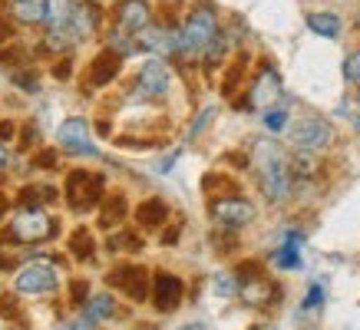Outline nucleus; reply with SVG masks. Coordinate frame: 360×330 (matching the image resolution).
<instances>
[{"instance_id": "obj_49", "label": "nucleus", "mask_w": 360, "mask_h": 330, "mask_svg": "<svg viewBox=\"0 0 360 330\" xmlns=\"http://www.w3.org/2000/svg\"><path fill=\"white\" fill-rule=\"evenodd\" d=\"M357 129H360V116H357Z\"/></svg>"}, {"instance_id": "obj_25", "label": "nucleus", "mask_w": 360, "mask_h": 330, "mask_svg": "<svg viewBox=\"0 0 360 330\" xmlns=\"http://www.w3.org/2000/svg\"><path fill=\"white\" fill-rule=\"evenodd\" d=\"M126 218V198L122 195H110V202L99 211V228H116Z\"/></svg>"}, {"instance_id": "obj_44", "label": "nucleus", "mask_w": 360, "mask_h": 330, "mask_svg": "<svg viewBox=\"0 0 360 330\" xmlns=\"http://www.w3.org/2000/svg\"><path fill=\"white\" fill-rule=\"evenodd\" d=\"M93 324L89 320H79V324H66V327H60V330H89Z\"/></svg>"}, {"instance_id": "obj_1", "label": "nucleus", "mask_w": 360, "mask_h": 330, "mask_svg": "<svg viewBox=\"0 0 360 330\" xmlns=\"http://www.w3.org/2000/svg\"><path fill=\"white\" fill-rule=\"evenodd\" d=\"M251 162L258 169V182H262V192L268 202H284L295 188V178H291V162L284 159V152L274 143H255V155Z\"/></svg>"}, {"instance_id": "obj_41", "label": "nucleus", "mask_w": 360, "mask_h": 330, "mask_svg": "<svg viewBox=\"0 0 360 330\" xmlns=\"http://www.w3.org/2000/svg\"><path fill=\"white\" fill-rule=\"evenodd\" d=\"M175 159H179V152H169V155H165V159H162V162L155 165V172H169V169H172V165H175Z\"/></svg>"}, {"instance_id": "obj_13", "label": "nucleus", "mask_w": 360, "mask_h": 330, "mask_svg": "<svg viewBox=\"0 0 360 330\" xmlns=\"http://www.w3.org/2000/svg\"><path fill=\"white\" fill-rule=\"evenodd\" d=\"M169 79H172V73H169V66L162 60H146L139 77H136V86H139L142 96H162L169 89Z\"/></svg>"}, {"instance_id": "obj_28", "label": "nucleus", "mask_w": 360, "mask_h": 330, "mask_svg": "<svg viewBox=\"0 0 360 330\" xmlns=\"http://www.w3.org/2000/svg\"><path fill=\"white\" fill-rule=\"evenodd\" d=\"M110 248L112 251H139L142 242L136 238V235H129V231H116L110 238Z\"/></svg>"}, {"instance_id": "obj_29", "label": "nucleus", "mask_w": 360, "mask_h": 330, "mask_svg": "<svg viewBox=\"0 0 360 330\" xmlns=\"http://www.w3.org/2000/svg\"><path fill=\"white\" fill-rule=\"evenodd\" d=\"M215 294H221V297L238 294V284H235V275H229V271H221V275H215Z\"/></svg>"}, {"instance_id": "obj_36", "label": "nucleus", "mask_w": 360, "mask_h": 330, "mask_svg": "<svg viewBox=\"0 0 360 330\" xmlns=\"http://www.w3.org/2000/svg\"><path fill=\"white\" fill-rule=\"evenodd\" d=\"M70 301H73V304L89 301V284L86 281H73V284H70Z\"/></svg>"}, {"instance_id": "obj_30", "label": "nucleus", "mask_w": 360, "mask_h": 330, "mask_svg": "<svg viewBox=\"0 0 360 330\" xmlns=\"http://www.w3.org/2000/svg\"><path fill=\"white\" fill-rule=\"evenodd\" d=\"M215 119V110H202L195 116V119H192V129H188V139H198V136H202V132L208 129V122Z\"/></svg>"}, {"instance_id": "obj_6", "label": "nucleus", "mask_w": 360, "mask_h": 330, "mask_svg": "<svg viewBox=\"0 0 360 330\" xmlns=\"http://www.w3.org/2000/svg\"><path fill=\"white\" fill-rule=\"evenodd\" d=\"M330 139H334V129H330V122L324 119H301L295 122V129H291V145L301 149V152H321V149H328Z\"/></svg>"}, {"instance_id": "obj_24", "label": "nucleus", "mask_w": 360, "mask_h": 330, "mask_svg": "<svg viewBox=\"0 0 360 330\" xmlns=\"http://www.w3.org/2000/svg\"><path fill=\"white\" fill-rule=\"evenodd\" d=\"M116 314V301L110 294H96L86 301V320L89 324H99V320H106Z\"/></svg>"}, {"instance_id": "obj_39", "label": "nucleus", "mask_w": 360, "mask_h": 330, "mask_svg": "<svg viewBox=\"0 0 360 330\" xmlns=\"http://www.w3.org/2000/svg\"><path fill=\"white\" fill-rule=\"evenodd\" d=\"M70 70H73V63H70V60H63V63H56V66H53V77L60 79V83H63V79H70Z\"/></svg>"}, {"instance_id": "obj_18", "label": "nucleus", "mask_w": 360, "mask_h": 330, "mask_svg": "<svg viewBox=\"0 0 360 330\" xmlns=\"http://www.w3.org/2000/svg\"><path fill=\"white\" fill-rule=\"evenodd\" d=\"M165 218H169V205H165L162 198H146L139 209H136V221H139V228H146V231L162 228Z\"/></svg>"}, {"instance_id": "obj_17", "label": "nucleus", "mask_w": 360, "mask_h": 330, "mask_svg": "<svg viewBox=\"0 0 360 330\" xmlns=\"http://www.w3.org/2000/svg\"><path fill=\"white\" fill-rule=\"evenodd\" d=\"M301 242H304V235H301V231H288V235H284V244L274 251V264L284 268V271L301 268Z\"/></svg>"}, {"instance_id": "obj_15", "label": "nucleus", "mask_w": 360, "mask_h": 330, "mask_svg": "<svg viewBox=\"0 0 360 330\" xmlns=\"http://www.w3.org/2000/svg\"><path fill=\"white\" fill-rule=\"evenodd\" d=\"M278 96H281V77L274 73V66L264 63L251 83V106H271Z\"/></svg>"}, {"instance_id": "obj_23", "label": "nucleus", "mask_w": 360, "mask_h": 330, "mask_svg": "<svg viewBox=\"0 0 360 330\" xmlns=\"http://www.w3.org/2000/svg\"><path fill=\"white\" fill-rule=\"evenodd\" d=\"M70 251L77 261H93V254H96V242H93V235L89 228H77L70 235Z\"/></svg>"}, {"instance_id": "obj_42", "label": "nucleus", "mask_w": 360, "mask_h": 330, "mask_svg": "<svg viewBox=\"0 0 360 330\" xmlns=\"http://www.w3.org/2000/svg\"><path fill=\"white\" fill-rule=\"evenodd\" d=\"M13 79H17L23 89H37V77H23V73H13Z\"/></svg>"}, {"instance_id": "obj_21", "label": "nucleus", "mask_w": 360, "mask_h": 330, "mask_svg": "<svg viewBox=\"0 0 360 330\" xmlns=\"http://www.w3.org/2000/svg\"><path fill=\"white\" fill-rule=\"evenodd\" d=\"M73 11H77V4L73 0H46V20L53 30H66L70 20H73Z\"/></svg>"}, {"instance_id": "obj_4", "label": "nucleus", "mask_w": 360, "mask_h": 330, "mask_svg": "<svg viewBox=\"0 0 360 330\" xmlns=\"http://www.w3.org/2000/svg\"><path fill=\"white\" fill-rule=\"evenodd\" d=\"M103 188L106 185H103L99 172H73L66 178V202H70V209L89 211L103 202Z\"/></svg>"}, {"instance_id": "obj_34", "label": "nucleus", "mask_w": 360, "mask_h": 330, "mask_svg": "<svg viewBox=\"0 0 360 330\" xmlns=\"http://www.w3.org/2000/svg\"><path fill=\"white\" fill-rule=\"evenodd\" d=\"M202 56H205V66L212 70V66H215L221 56H225V40H221V37H215V40H212V46H208Z\"/></svg>"}, {"instance_id": "obj_38", "label": "nucleus", "mask_w": 360, "mask_h": 330, "mask_svg": "<svg viewBox=\"0 0 360 330\" xmlns=\"http://www.w3.org/2000/svg\"><path fill=\"white\" fill-rule=\"evenodd\" d=\"M33 165H37V169H53V165H56V152H40L37 159H33Z\"/></svg>"}, {"instance_id": "obj_45", "label": "nucleus", "mask_w": 360, "mask_h": 330, "mask_svg": "<svg viewBox=\"0 0 360 330\" xmlns=\"http://www.w3.org/2000/svg\"><path fill=\"white\" fill-rule=\"evenodd\" d=\"M7 162H11V152H7V149L0 145V169H7Z\"/></svg>"}, {"instance_id": "obj_2", "label": "nucleus", "mask_w": 360, "mask_h": 330, "mask_svg": "<svg viewBox=\"0 0 360 330\" xmlns=\"http://www.w3.org/2000/svg\"><path fill=\"white\" fill-rule=\"evenodd\" d=\"M215 37H219V17L212 11V4H198L179 30V50L186 56H202Z\"/></svg>"}, {"instance_id": "obj_14", "label": "nucleus", "mask_w": 360, "mask_h": 330, "mask_svg": "<svg viewBox=\"0 0 360 330\" xmlns=\"http://www.w3.org/2000/svg\"><path fill=\"white\" fill-rule=\"evenodd\" d=\"M120 66H122V56L116 53V50H99L86 70L89 83H93V86H110L112 79L120 77Z\"/></svg>"}, {"instance_id": "obj_11", "label": "nucleus", "mask_w": 360, "mask_h": 330, "mask_svg": "<svg viewBox=\"0 0 360 330\" xmlns=\"http://www.w3.org/2000/svg\"><path fill=\"white\" fill-rule=\"evenodd\" d=\"M238 294H241V301H245L248 308L264 310V308H271L274 301H281V287L262 275V277H251V281H241Z\"/></svg>"}, {"instance_id": "obj_12", "label": "nucleus", "mask_w": 360, "mask_h": 330, "mask_svg": "<svg viewBox=\"0 0 360 330\" xmlns=\"http://www.w3.org/2000/svg\"><path fill=\"white\" fill-rule=\"evenodd\" d=\"M153 11H149V4L146 0H120V7H116V27L122 33H136L139 37L146 27H153Z\"/></svg>"}, {"instance_id": "obj_40", "label": "nucleus", "mask_w": 360, "mask_h": 330, "mask_svg": "<svg viewBox=\"0 0 360 330\" xmlns=\"http://www.w3.org/2000/svg\"><path fill=\"white\" fill-rule=\"evenodd\" d=\"M13 132H17V129H13V122H11V119H4V122H0V143L13 139Z\"/></svg>"}, {"instance_id": "obj_26", "label": "nucleus", "mask_w": 360, "mask_h": 330, "mask_svg": "<svg viewBox=\"0 0 360 330\" xmlns=\"http://www.w3.org/2000/svg\"><path fill=\"white\" fill-rule=\"evenodd\" d=\"M245 66H248V56H238V60L229 66V73H225V79H221V96H235L238 83L245 79Z\"/></svg>"}, {"instance_id": "obj_48", "label": "nucleus", "mask_w": 360, "mask_h": 330, "mask_svg": "<svg viewBox=\"0 0 360 330\" xmlns=\"http://www.w3.org/2000/svg\"><path fill=\"white\" fill-rule=\"evenodd\" d=\"M251 330H278V327H274V324H255Z\"/></svg>"}, {"instance_id": "obj_19", "label": "nucleus", "mask_w": 360, "mask_h": 330, "mask_svg": "<svg viewBox=\"0 0 360 330\" xmlns=\"http://www.w3.org/2000/svg\"><path fill=\"white\" fill-rule=\"evenodd\" d=\"M136 40L139 50H179V37H172L165 27H146Z\"/></svg>"}, {"instance_id": "obj_33", "label": "nucleus", "mask_w": 360, "mask_h": 330, "mask_svg": "<svg viewBox=\"0 0 360 330\" xmlns=\"http://www.w3.org/2000/svg\"><path fill=\"white\" fill-rule=\"evenodd\" d=\"M284 126H288V112H284V110L264 112V129H268V132H281Z\"/></svg>"}, {"instance_id": "obj_8", "label": "nucleus", "mask_w": 360, "mask_h": 330, "mask_svg": "<svg viewBox=\"0 0 360 330\" xmlns=\"http://www.w3.org/2000/svg\"><path fill=\"white\" fill-rule=\"evenodd\" d=\"M56 143L73 155H96V145L89 139V122L86 119H66L56 132Z\"/></svg>"}, {"instance_id": "obj_9", "label": "nucleus", "mask_w": 360, "mask_h": 330, "mask_svg": "<svg viewBox=\"0 0 360 330\" xmlns=\"http://www.w3.org/2000/svg\"><path fill=\"white\" fill-rule=\"evenodd\" d=\"M182 294H186V284H182V277L169 275V271H159L153 277V304L162 314H172L179 304H182Z\"/></svg>"}, {"instance_id": "obj_16", "label": "nucleus", "mask_w": 360, "mask_h": 330, "mask_svg": "<svg viewBox=\"0 0 360 330\" xmlns=\"http://www.w3.org/2000/svg\"><path fill=\"white\" fill-rule=\"evenodd\" d=\"M99 17H103V11H99L93 0H83V4H77V11H73V20H70V37L73 40H89L93 33H96L99 27Z\"/></svg>"}, {"instance_id": "obj_22", "label": "nucleus", "mask_w": 360, "mask_h": 330, "mask_svg": "<svg viewBox=\"0 0 360 330\" xmlns=\"http://www.w3.org/2000/svg\"><path fill=\"white\" fill-rule=\"evenodd\" d=\"M307 27L314 33H321V37H338L340 33V17L338 13H328V11H317V13H307Z\"/></svg>"}, {"instance_id": "obj_10", "label": "nucleus", "mask_w": 360, "mask_h": 330, "mask_svg": "<svg viewBox=\"0 0 360 330\" xmlns=\"http://www.w3.org/2000/svg\"><path fill=\"white\" fill-rule=\"evenodd\" d=\"M56 271L50 264H27L20 275H17V291L20 294H50L56 291Z\"/></svg>"}, {"instance_id": "obj_47", "label": "nucleus", "mask_w": 360, "mask_h": 330, "mask_svg": "<svg viewBox=\"0 0 360 330\" xmlns=\"http://www.w3.org/2000/svg\"><path fill=\"white\" fill-rule=\"evenodd\" d=\"M179 330H208L205 324H186V327H179Z\"/></svg>"}, {"instance_id": "obj_5", "label": "nucleus", "mask_w": 360, "mask_h": 330, "mask_svg": "<svg viewBox=\"0 0 360 330\" xmlns=\"http://www.w3.org/2000/svg\"><path fill=\"white\" fill-rule=\"evenodd\" d=\"M208 215H212V221H215L219 228L238 231L255 221V205L241 195H225V198H215V202H212Z\"/></svg>"}, {"instance_id": "obj_31", "label": "nucleus", "mask_w": 360, "mask_h": 330, "mask_svg": "<svg viewBox=\"0 0 360 330\" xmlns=\"http://www.w3.org/2000/svg\"><path fill=\"white\" fill-rule=\"evenodd\" d=\"M344 79L354 83V86H360V53H350L347 60H344Z\"/></svg>"}, {"instance_id": "obj_20", "label": "nucleus", "mask_w": 360, "mask_h": 330, "mask_svg": "<svg viewBox=\"0 0 360 330\" xmlns=\"http://www.w3.org/2000/svg\"><path fill=\"white\" fill-rule=\"evenodd\" d=\"M11 13L17 23H44L46 0H11Z\"/></svg>"}, {"instance_id": "obj_27", "label": "nucleus", "mask_w": 360, "mask_h": 330, "mask_svg": "<svg viewBox=\"0 0 360 330\" xmlns=\"http://www.w3.org/2000/svg\"><path fill=\"white\" fill-rule=\"evenodd\" d=\"M202 188H205L208 195L215 192V198L238 195V188H235V182H225V176H205V182H202Z\"/></svg>"}, {"instance_id": "obj_43", "label": "nucleus", "mask_w": 360, "mask_h": 330, "mask_svg": "<svg viewBox=\"0 0 360 330\" xmlns=\"http://www.w3.org/2000/svg\"><path fill=\"white\" fill-rule=\"evenodd\" d=\"M162 242H165V244H175V242H179V225L165 231V238H162Z\"/></svg>"}, {"instance_id": "obj_3", "label": "nucleus", "mask_w": 360, "mask_h": 330, "mask_svg": "<svg viewBox=\"0 0 360 330\" xmlns=\"http://www.w3.org/2000/svg\"><path fill=\"white\" fill-rule=\"evenodd\" d=\"M56 231V221L46 215V211L33 209V211H20L13 218L11 231L4 235V242H13V244H37V242H46L50 235Z\"/></svg>"}, {"instance_id": "obj_37", "label": "nucleus", "mask_w": 360, "mask_h": 330, "mask_svg": "<svg viewBox=\"0 0 360 330\" xmlns=\"http://www.w3.org/2000/svg\"><path fill=\"white\" fill-rule=\"evenodd\" d=\"M0 314H4V317H17V314H20V310H17V301H13L11 294H4L0 297Z\"/></svg>"}, {"instance_id": "obj_32", "label": "nucleus", "mask_w": 360, "mask_h": 330, "mask_svg": "<svg viewBox=\"0 0 360 330\" xmlns=\"http://www.w3.org/2000/svg\"><path fill=\"white\" fill-rule=\"evenodd\" d=\"M0 60H4V66H20L23 60H27V50H23L20 44L4 46V53H0Z\"/></svg>"}, {"instance_id": "obj_46", "label": "nucleus", "mask_w": 360, "mask_h": 330, "mask_svg": "<svg viewBox=\"0 0 360 330\" xmlns=\"http://www.w3.org/2000/svg\"><path fill=\"white\" fill-rule=\"evenodd\" d=\"M7 209H11V202H7V198L0 195V218H4V215H7Z\"/></svg>"}, {"instance_id": "obj_7", "label": "nucleus", "mask_w": 360, "mask_h": 330, "mask_svg": "<svg viewBox=\"0 0 360 330\" xmlns=\"http://www.w3.org/2000/svg\"><path fill=\"white\" fill-rule=\"evenodd\" d=\"M106 284L122 291L132 301H146L149 297V271L139 268V264H120V268H112L106 275Z\"/></svg>"}, {"instance_id": "obj_35", "label": "nucleus", "mask_w": 360, "mask_h": 330, "mask_svg": "<svg viewBox=\"0 0 360 330\" xmlns=\"http://www.w3.org/2000/svg\"><path fill=\"white\" fill-rule=\"evenodd\" d=\"M321 304H324V287H321V281H314L304 297V310H314V308H321Z\"/></svg>"}]
</instances>
